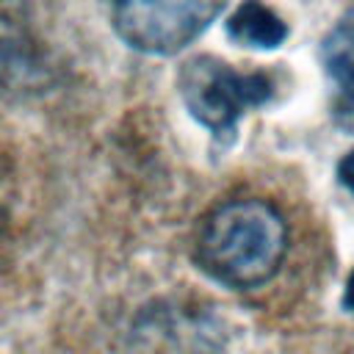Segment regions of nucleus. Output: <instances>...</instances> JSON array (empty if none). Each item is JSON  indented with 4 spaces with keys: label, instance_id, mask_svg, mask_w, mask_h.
I'll return each instance as SVG.
<instances>
[{
    "label": "nucleus",
    "instance_id": "1",
    "mask_svg": "<svg viewBox=\"0 0 354 354\" xmlns=\"http://www.w3.org/2000/svg\"><path fill=\"white\" fill-rule=\"evenodd\" d=\"M288 252V224L263 199H232L218 205L196 238L199 266L227 288H257L268 282Z\"/></svg>",
    "mask_w": 354,
    "mask_h": 354
},
{
    "label": "nucleus",
    "instance_id": "8",
    "mask_svg": "<svg viewBox=\"0 0 354 354\" xmlns=\"http://www.w3.org/2000/svg\"><path fill=\"white\" fill-rule=\"evenodd\" d=\"M111 3H116V0H111Z\"/></svg>",
    "mask_w": 354,
    "mask_h": 354
},
{
    "label": "nucleus",
    "instance_id": "6",
    "mask_svg": "<svg viewBox=\"0 0 354 354\" xmlns=\"http://www.w3.org/2000/svg\"><path fill=\"white\" fill-rule=\"evenodd\" d=\"M337 177H340V183L354 194V152H348V155L340 160V166H337Z\"/></svg>",
    "mask_w": 354,
    "mask_h": 354
},
{
    "label": "nucleus",
    "instance_id": "4",
    "mask_svg": "<svg viewBox=\"0 0 354 354\" xmlns=\"http://www.w3.org/2000/svg\"><path fill=\"white\" fill-rule=\"evenodd\" d=\"M321 61L332 83V119L354 133V11H348L324 39Z\"/></svg>",
    "mask_w": 354,
    "mask_h": 354
},
{
    "label": "nucleus",
    "instance_id": "5",
    "mask_svg": "<svg viewBox=\"0 0 354 354\" xmlns=\"http://www.w3.org/2000/svg\"><path fill=\"white\" fill-rule=\"evenodd\" d=\"M227 33L243 44V47H260V50H271L279 47L288 36L285 22L277 17V11H271L266 3L260 0H243L230 22H227Z\"/></svg>",
    "mask_w": 354,
    "mask_h": 354
},
{
    "label": "nucleus",
    "instance_id": "2",
    "mask_svg": "<svg viewBox=\"0 0 354 354\" xmlns=\"http://www.w3.org/2000/svg\"><path fill=\"white\" fill-rule=\"evenodd\" d=\"M177 83L188 113L218 138H230L241 113L271 97V80L263 72H238L210 55L191 58Z\"/></svg>",
    "mask_w": 354,
    "mask_h": 354
},
{
    "label": "nucleus",
    "instance_id": "3",
    "mask_svg": "<svg viewBox=\"0 0 354 354\" xmlns=\"http://www.w3.org/2000/svg\"><path fill=\"white\" fill-rule=\"evenodd\" d=\"M227 0H116L113 28L133 50L174 55L191 44Z\"/></svg>",
    "mask_w": 354,
    "mask_h": 354
},
{
    "label": "nucleus",
    "instance_id": "7",
    "mask_svg": "<svg viewBox=\"0 0 354 354\" xmlns=\"http://www.w3.org/2000/svg\"><path fill=\"white\" fill-rule=\"evenodd\" d=\"M343 307L348 310V313H354V271L348 274V279H346V290H343Z\"/></svg>",
    "mask_w": 354,
    "mask_h": 354
}]
</instances>
